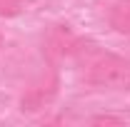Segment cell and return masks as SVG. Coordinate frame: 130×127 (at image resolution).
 Returning <instances> with one entry per match:
<instances>
[{
    "instance_id": "3957f363",
    "label": "cell",
    "mask_w": 130,
    "mask_h": 127,
    "mask_svg": "<svg viewBox=\"0 0 130 127\" xmlns=\"http://www.w3.org/2000/svg\"><path fill=\"white\" fill-rule=\"evenodd\" d=\"M108 20L118 32H130V0H115L110 5Z\"/></svg>"
},
{
    "instance_id": "5b68a950",
    "label": "cell",
    "mask_w": 130,
    "mask_h": 127,
    "mask_svg": "<svg viewBox=\"0 0 130 127\" xmlns=\"http://www.w3.org/2000/svg\"><path fill=\"white\" fill-rule=\"evenodd\" d=\"M93 122L95 125H123L125 120L123 117H113V115H98V117H93Z\"/></svg>"
},
{
    "instance_id": "6da1fadb",
    "label": "cell",
    "mask_w": 130,
    "mask_h": 127,
    "mask_svg": "<svg viewBox=\"0 0 130 127\" xmlns=\"http://www.w3.org/2000/svg\"><path fill=\"white\" fill-rule=\"evenodd\" d=\"M128 72H130V65L123 57H118L113 52H100L88 62L85 82H90V85H118L128 77Z\"/></svg>"
},
{
    "instance_id": "277c9868",
    "label": "cell",
    "mask_w": 130,
    "mask_h": 127,
    "mask_svg": "<svg viewBox=\"0 0 130 127\" xmlns=\"http://www.w3.org/2000/svg\"><path fill=\"white\" fill-rule=\"evenodd\" d=\"M23 8V0H0V15H15Z\"/></svg>"
},
{
    "instance_id": "7a4b0ae2",
    "label": "cell",
    "mask_w": 130,
    "mask_h": 127,
    "mask_svg": "<svg viewBox=\"0 0 130 127\" xmlns=\"http://www.w3.org/2000/svg\"><path fill=\"white\" fill-rule=\"evenodd\" d=\"M55 97V82H50L48 87L40 85V87H30L23 100H20V110L23 112H35V110H43L50 100Z\"/></svg>"
},
{
    "instance_id": "8992f818",
    "label": "cell",
    "mask_w": 130,
    "mask_h": 127,
    "mask_svg": "<svg viewBox=\"0 0 130 127\" xmlns=\"http://www.w3.org/2000/svg\"><path fill=\"white\" fill-rule=\"evenodd\" d=\"M0 43H3V35H0Z\"/></svg>"
}]
</instances>
